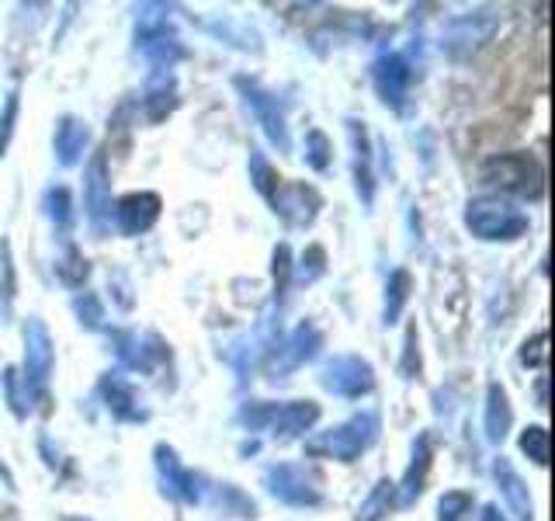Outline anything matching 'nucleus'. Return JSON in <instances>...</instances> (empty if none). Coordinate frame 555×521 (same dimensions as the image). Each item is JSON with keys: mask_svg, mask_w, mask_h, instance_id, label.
I'll list each match as a JSON object with an SVG mask.
<instances>
[{"mask_svg": "<svg viewBox=\"0 0 555 521\" xmlns=\"http://www.w3.org/2000/svg\"><path fill=\"white\" fill-rule=\"evenodd\" d=\"M98 393H101V399H104V407H108L112 417H118V421H146V410L139 407L135 390H132L121 376H115V372L101 376Z\"/></svg>", "mask_w": 555, "mask_h": 521, "instance_id": "obj_16", "label": "nucleus"}, {"mask_svg": "<svg viewBox=\"0 0 555 521\" xmlns=\"http://www.w3.org/2000/svg\"><path fill=\"white\" fill-rule=\"evenodd\" d=\"M427 469H430V439L421 434L413 445V459L406 466V476H403V486H396V491H403V504H413L424 491V480H427Z\"/></svg>", "mask_w": 555, "mask_h": 521, "instance_id": "obj_24", "label": "nucleus"}, {"mask_svg": "<svg viewBox=\"0 0 555 521\" xmlns=\"http://www.w3.org/2000/svg\"><path fill=\"white\" fill-rule=\"evenodd\" d=\"M410 285H413V278L410 271H392L389 278V285H386V323H396L399 320V313H403L406 300H410Z\"/></svg>", "mask_w": 555, "mask_h": 521, "instance_id": "obj_26", "label": "nucleus"}, {"mask_svg": "<svg viewBox=\"0 0 555 521\" xmlns=\"http://www.w3.org/2000/svg\"><path fill=\"white\" fill-rule=\"evenodd\" d=\"M378 428H382V421H378L375 410L354 414L351 421H344V424L330 428V431L312 434V439L306 442V456H312V459L354 462V459H361V452L378 439Z\"/></svg>", "mask_w": 555, "mask_h": 521, "instance_id": "obj_1", "label": "nucleus"}, {"mask_svg": "<svg viewBox=\"0 0 555 521\" xmlns=\"http://www.w3.org/2000/svg\"><path fill=\"white\" fill-rule=\"evenodd\" d=\"M264 486H268V494H271V497H278L282 504H288V508H320V504H323L320 480L312 476L306 466H299V462H278V466H268Z\"/></svg>", "mask_w": 555, "mask_h": 521, "instance_id": "obj_5", "label": "nucleus"}, {"mask_svg": "<svg viewBox=\"0 0 555 521\" xmlns=\"http://www.w3.org/2000/svg\"><path fill=\"white\" fill-rule=\"evenodd\" d=\"M115 352H118V361L126 365V369H135V372H150L153 361L164 355V347L156 338H139L132 334V330H126V334L115 338Z\"/></svg>", "mask_w": 555, "mask_h": 521, "instance_id": "obj_19", "label": "nucleus"}, {"mask_svg": "<svg viewBox=\"0 0 555 521\" xmlns=\"http://www.w3.org/2000/svg\"><path fill=\"white\" fill-rule=\"evenodd\" d=\"M479 181L493 185L507 195L520 199H542L545 191V170L531 153H496L490 161H482Z\"/></svg>", "mask_w": 555, "mask_h": 521, "instance_id": "obj_2", "label": "nucleus"}, {"mask_svg": "<svg viewBox=\"0 0 555 521\" xmlns=\"http://www.w3.org/2000/svg\"><path fill=\"white\" fill-rule=\"evenodd\" d=\"M479 521H507V518L500 514V508H496V504H486V508H482V514H479Z\"/></svg>", "mask_w": 555, "mask_h": 521, "instance_id": "obj_39", "label": "nucleus"}, {"mask_svg": "<svg viewBox=\"0 0 555 521\" xmlns=\"http://www.w3.org/2000/svg\"><path fill=\"white\" fill-rule=\"evenodd\" d=\"M520 448H525V456L534 466H548V431L542 424H534L520 434Z\"/></svg>", "mask_w": 555, "mask_h": 521, "instance_id": "obj_32", "label": "nucleus"}, {"mask_svg": "<svg viewBox=\"0 0 555 521\" xmlns=\"http://www.w3.org/2000/svg\"><path fill=\"white\" fill-rule=\"evenodd\" d=\"M413 365H421V355H416V330L406 334V365H403L406 376H413Z\"/></svg>", "mask_w": 555, "mask_h": 521, "instance_id": "obj_38", "label": "nucleus"}, {"mask_svg": "<svg viewBox=\"0 0 555 521\" xmlns=\"http://www.w3.org/2000/svg\"><path fill=\"white\" fill-rule=\"evenodd\" d=\"M83 208H87V223L98 237L108 233V219H112V181H108V161L104 153H94L91 164L83 174Z\"/></svg>", "mask_w": 555, "mask_h": 521, "instance_id": "obj_7", "label": "nucleus"}, {"mask_svg": "<svg viewBox=\"0 0 555 521\" xmlns=\"http://www.w3.org/2000/svg\"><path fill=\"white\" fill-rule=\"evenodd\" d=\"M236 87H240L243 101L250 104V112H254V118L260 122V129H264V136H268L271 143H274L278 150H282V153H288V150H292V139H288L285 115H282V109H278V98L268 94L264 87L250 84L247 77H240Z\"/></svg>", "mask_w": 555, "mask_h": 521, "instance_id": "obj_9", "label": "nucleus"}, {"mask_svg": "<svg viewBox=\"0 0 555 521\" xmlns=\"http://www.w3.org/2000/svg\"><path fill=\"white\" fill-rule=\"evenodd\" d=\"M74 309H77V317H80V323H83L87 330H98L101 320H104V309H101V303H98V295H94V292L77 295V300H74Z\"/></svg>", "mask_w": 555, "mask_h": 521, "instance_id": "obj_33", "label": "nucleus"}, {"mask_svg": "<svg viewBox=\"0 0 555 521\" xmlns=\"http://www.w3.org/2000/svg\"><path fill=\"white\" fill-rule=\"evenodd\" d=\"M476 497L468 491H448L438 500V521H473Z\"/></svg>", "mask_w": 555, "mask_h": 521, "instance_id": "obj_27", "label": "nucleus"}, {"mask_svg": "<svg viewBox=\"0 0 555 521\" xmlns=\"http://www.w3.org/2000/svg\"><path fill=\"white\" fill-rule=\"evenodd\" d=\"M173 109H178V80L167 69H156V77L143 91V112L150 122H164Z\"/></svg>", "mask_w": 555, "mask_h": 521, "instance_id": "obj_21", "label": "nucleus"}, {"mask_svg": "<svg viewBox=\"0 0 555 521\" xmlns=\"http://www.w3.org/2000/svg\"><path fill=\"white\" fill-rule=\"evenodd\" d=\"M91 143V129H87V122L77 118V115H63L56 122V153H60V164L63 167H74L80 164V156Z\"/></svg>", "mask_w": 555, "mask_h": 521, "instance_id": "obj_20", "label": "nucleus"}, {"mask_svg": "<svg viewBox=\"0 0 555 521\" xmlns=\"http://www.w3.org/2000/svg\"><path fill=\"white\" fill-rule=\"evenodd\" d=\"M372 80H375V91H378L382 104H389L392 112H403L413 69L403 56H399V52H386V56H378L372 63Z\"/></svg>", "mask_w": 555, "mask_h": 521, "instance_id": "obj_10", "label": "nucleus"}, {"mask_svg": "<svg viewBox=\"0 0 555 521\" xmlns=\"http://www.w3.org/2000/svg\"><path fill=\"white\" fill-rule=\"evenodd\" d=\"M69 521H80V518H69Z\"/></svg>", "mask_w": 555, "mask_h": 521, "instance_id": "obj_41", "label": "nucleus"}, {"mask_svg": "<svg viewBox=\"0 0 555 521\" xmlns=\"http://www.w3.org/2000/svg\"><path fill=\"white\" fill-rule=\"evenodd\" d=\"M493 476H496V486H500V494L503 500H507V508L517 521H531L534 518V508H531V494H528V486L525 480L517 476V469L511 466V459H493Z\"/></svg>", "mask_w": 555, "mask_h": 521, "instance_id": "obj_17", "label": "nucleus"}, {"mask_svg": "<svg viewBox=\"0 0 555 521\" xmlns=\"http://www.w3.org/2000/svg\"><path fill=\"white\" fill-rule=\"evenodd\" d=\"M4 390H8V404L17 417H25L28 414V393H22V376H17V369H8L4 372Z\"/></svg>", "mask_w": 555, "mask_h": 521, "instance_id": "obj_35", "label": "nucleus"}, {"mask_svg": "<svg viewBox=\"0 0 555 521\" xmlns=\"http://www.w3.org/2000/svg\"><path fill=\"white\" fill-rule=\"evenodd\" d=\"M493 28H496V22H493V17H486V14L459 17V22L448 28L444 46H448L451 56H465V52H473L476 46H482L486 39H490Z\"/></svg>", "mask_w": 555, "mask_h": 521, "instance_id": "obj_18", "label": "nucleus"}, {"mask_svg": "<svg viewBox=\"0 0 555 521\" xmlns=\"http://www.w3.org/2000/svg\"><path fill=\"white\" fill-rule=\"evenodd\" d=\"M271 205L288 226H309L323 208V199H320V191L306 181H282L274 191Z\"/></svg>", "mask_w": 555, "mask_h": 521, "instance_id": "obj_11", "label": "nucleus"}, {"mask_svg": "<svg viewBox=\"0 0 555 521\" xmlns=\"http://www.w3.org/2000/svg\"><path fill=\"white\" fill-rule=\"evenodd\" d=\"M320 352V330L312 327V323H302V327H295V334L278 347V355H274V365H271V372L278 376H285V372H295L299 365H306L312 355Z\"/></svg>", "mask_w": 555, "mask_h": 521, "instance_id": "obj_15", "label": "nucleus"}, {"mask_svg": "<svg viewBox=\"0 0 555 521\" xmlns=\"http://www.w3.org/2000/svg\"><path fill=\"white\" fill-rule=\"evenodd\" d=\"M160 195L156 191H129V195H121L115 202V223L118 230L126 237H139L146 233L150 226L160 219Z\"/></svg>", "mask_w": 555, "mask_h": 521, "instance_id": "obj_12", "label": "nucleus"}, {"mask_svg": "<svg viewBox=\"0 0 555 521\" xmlns=\"http://www.w3.org/2000/svg\"><path fill=\"white\" fill-rule=\"evenodd\" d=\"M46 213L60 230H69V226H74V199H69V191L63 185L46 191Z\"/></svg>", "mask_w": 555, "mask_h": 521, "instance_id": "obj_29", "label": "nucleus"}, {"mask_svg": "<svg viewBox=\"0 0 555 521\" xmlns=\"http://www.w3.org/2000/svg\"><path fill=\"white\" fill-rule=\"evenodd\" d=\"M0 271H4V309H11L14 300V265H11V243H0Z\"/></svg>", "mask_w": 555, "mask_h": 521, "instance_id": "obj_37", "label": "nucleus"}, {"mask_svg": "<svg viewBox=\"0 0 555 521\" xmlns=\"http://www.w3.org/2000/svg\"><path fill=\"white\" fill-rule=\"evenodd\" d=\"M135 49L143 52V56L156 66V69H170L178 60L188 56L184 42L178 39V31H173L170 25L156 22V25H143L135 35Z\"/></svg>", "mask_w": 555, "mask_h": 521, "instance_id": "obj_13", "label": "nucleus"}, {"mask_svg": "<svg viewBox=\"0 0 555 521\" xmlns=\"http://www.w3.org/2000/svg\"><path fill=\"white\" fill-rule=\"evenodd\" d=\"M520 361L531 365V369H542V365L548 361V334L542 330V334H534L531 341H525V347H520Z\"/></svg>", "mask_w": 555, "mask_h": 521, "instance_id": "obj_34", "label": "nucleus"}, {"mask_svg": "<svg viewBox=\"0 0 555 521\" xmlns=\"http://www.w3.org/2000/svg\"><path fill=\"white\" fill-rule=\"evenodd\" d=\"M153 456H156V469H160V480H164V494H170L181 504H198V497H202L198 476L178 459V452L170 445H156Z\"/></svg>", "mask_w": 555, "mask_h": 521, "instance_id": "obj_14", "label": "nucleus"}, {"mask_svg": "<svg viewBox=\"0 0 555 521\" xmlns=\"http://www.w3.org/2000/svg\"><path fill=\"white\" fill-rule=\"evenodd\" d=\"M396 483L392 480H378L372 486V494L361 500V508H358V521H382L392 508H396Z\"/></svg>", "mask_w": 555, "mask_h": 521, "instance_id": "obj_25", "label": "nucleus"}, {"mask_svg": "<svg viewBox=\"0 0 555 521\" xmlns=\"http://www.w3.org/2000/svg\"><path fill=\"white\" fill-rule=\"evenodd\" d=\"M330 161H334V143H330L320 129H309L306 132V164L312 170H326Z\"/></svg>", "mask_w": 555, "mask_h": 521, "instance_id": "obj_30", "label": "nucleus"}, {"mask_svg": "<svg viewBox=\"0 0 555 521\" xmlns=\"http://www.w3.org/2000/svg\"><path fill=\"white\" fill-rule=\"evenodd\" d=\"M323 386L330 393H337V396H347V399H354V396H364V393H372L375 386V372H372V365L358 358V355H337V358H330L326 361V369H323Z\"/></svg>", "mask_w": 555, "mask_h": 521, "instance_id": "obj_8", "label": "nucleus"}, {"mask_svg": "<svg viewBox=\"0 0 555 521\" xmlns=\"http://www.w3.org/2000/svg\"><path fill=\"white\" fill-rule=\"evenodd\" d=\"M347 132H351V147H354V185H358V195L364 202H372L375 178H372V153H369V132H364V122H347Z\"/></svg>", "mask_w": 555, "mask_h": 521, "instance_id": "obj_23", "label": "nucleus"}, {"mask_svg": "<svg viewBox=\"0 0 555 521\" xmlns=\"http://www.w3.org/2000/svg\"><path fill=\"white\" fill-rule=\"evenodd\" d=\"M320 421V404L288 399V404H247L240 410V424L250 431H274L278 439H295Z\"/></svg>", "mask_w": 555, "mask_h": 521, "instance_id": "obj_4", "label": "nucleus"}, {"mask_svg": "<svg viewBox=\"0 0 555 521\" xmlns=\"http://www.w3.org/2000/svg\"><path fill=\"white\" fill-rule=\"evenodd\" d=\"M52 376V338L39 317H28L25 323V390L28 396H46Z\"/></svg>", "mask_w": 555, "mask_h": 521, "instance_id": "obj_6", "label": "nucleus"}, {"mask_svg": "<svg viewBox=\"0 0 555 521\" xmlns=\"http://www.w3.org/2000/svg\"><path fill=\"white\" fill-rule=\"evenodd\" d=\"M545 386H548V382H545V379H538V407H548V396H545Z\"/></svg>", "mask_w": 555, "mask_h": 521, "instance_id": "obj_40", "label": "nucleus"}, {"mask_svg": "<svg viewBox=\"0 0 555 521\" xmlns=\"http://www.w3.org/2000/svg\"><path fill=\"white\" fill-rule=\"evenodd\" d=\"M14 122H17V91L8 94L4 115H0V156L8 153V143H11V136H14Z\"/></svg>", "mask_w": 555, "mask_h": 521, "instance_id": "obj_36", "label": "nucleus"}, {"mask_svg": "<svg viewBox=\"0 0 555 521\" xmlns=\"http://www.w3.org/2000/svg\"><path fill=\"white\" fill-rule=\"evenodd\" d=\"M465 226L479 240H517L528 233V216L500 195H479L465 205Z\"/></svg>", "mask_w": 555, "mask_h": 521, "instance_id": "obj_3", "label": "nucleus"}, {"mask_svg": "<svg viewBox=\"0 0 555 521\" xmlns=\"http://www.w3.org/2000/svg\"><path fill=\"white\" fill-rule=\"evenodd\" d=\"M514 424V410H511V396L500 382H490L486 390V439L493 445L507 439V431Z\"/></svg>", "mask_w": 555, "mask_h": 521, "instance_id": "obj_22", "label": "nucleus"}, {"mask_svg": "<svg viewBox=\"0 0 555 521\" xmlns=\"http://www.w3.org/2000/svg\"><path fill=\"white\" fill-rule=\"evenodd\" d=\"M87 257L77 251V247H66V254L56 260V275L63 278L66 285H83V278H87Z\"/></svg>", "mask_w": 555, "mask_h": 521, "instance_id": "obj_31", "label": "nucleus"}, {"mask_svg": "<svg viewBox=\"0 0 555 521\" xmlns=\"http://www.w3.org/2000/svg\"><path fill=\"white\" fill-rule=\"evenodd\" d=\"M250 181H254V188H257L268 202L274 199L278 185H282V178H278V170L264 161V153H260V150H250Z\"/></svg>", "mask_w": 555, "mask_h": 521, "instance_id": "obj_28", "label": "nucleus"}]
</instances>
